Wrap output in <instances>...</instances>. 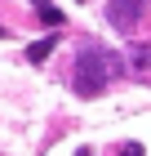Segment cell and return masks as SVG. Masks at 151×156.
Returning a JSON list of instances; mask_svg holds the SVG:
<instances>
[{"label": "cell", "mask_w": 151, "mask_h": 156, "mask_svg": "<svg viewBox=\"0 0 151 156\" xmlns=\"http://www.w3.org/2000/svg\"><path fill=\"white\" fill-rule=\"evenodd\" d=\"M111 76H120V58L111 49H102L98 40H84L80 54H76V72H71V89L80 98H98L107 94Z\"/></svg>", "instance_id": "1"}, {"label": "cell", "mask_w": 151, "mask_h": 156, "mask_svg": "<svg viewBox=\"0 0 151 156\" xmlns=\"http://www.w3.org/2000/svg\"><path fill=\"white\" fill-rule=\"evenodd\" d=\"M142 18H147V0H111V9H107V23L116 27L120 36L138 31Z\"/></svg>", "instance_id": "2"}, {"label": "cell", "mask_w": 151, "mask_h": 156, "mask_svg": "<svg viewBox=\"0 0 151 156\" xmlns=\"http://www.w3.org/2000/svg\"><path fill=\"white\" fill-rule=\"evenodd\" d=\"M129 67H133V76H138V80H147V85H151V45L133 49V54H129Z\"/></svg>", "instance_id": "3"}, {"label": "cell", "mask_w": 151, "mask_h": 156, "mask_svg": "<svg viewBox=\"0 0 151 156\" xmlns=\"http://www.w3.org/2000/svg\"><path fill=\"white\" fill-rule=\"evenodd\" d=\"M36 18H40L45 27H62V9H53L49 0H40V5H36Z\"/></svg>", "instance_id": "4"}, {"label": "cell", "mask_w": 151, "mask_h": 156, "mask_svg": "<svg viewBox=\"0 0 151 156\" xmlns=\"http://www.w3.org/2000/svg\"><path fill=\"white\" fill-rule=\"evenodd\" d=\"M53 45H58V36H49V40H36V45L27 49V58H31V62H45L49 54H53Z\"/></svg>", "instance_id": "5"}, {"label": "cell", "mask_w": 151, "mask_h": 156, "mask_svg": "<svg viewBox=\"0 0 151 156\" xmlns=\"http://www.w3.org/2000/svg\"><path fill=\"white\" fill-rule=\"evenodd\" d=\"M120 156H147V152H142V143H125V147H120Z\"/></svg>", "instance_id": "6"}]
</instances>
